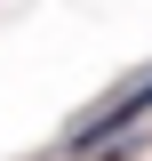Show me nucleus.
<instances>
[{
  "instance_id": "1",
  "label": "nucleus",
  "mask_w": 152,
  "mask_h": 161,
  "mask_svg": "<svg viewBox=\"0 0 152 161\" xmlns=\"http://www.w3.org/2000/svg\"><path fill=\"white\" fill-rule=\"evenodd\" d=\"M144 113H152V73L136 80V89H120V97H104V105H96V113L72 129V137H64V153H96V145H112L120 129H136Z\"/></svg>"
}]
</instances>
